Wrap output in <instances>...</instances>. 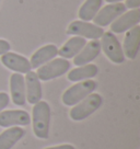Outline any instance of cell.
I'll list each match as a JSON object with an SVG mask.
<instances>
[{
	"label": "cell",
	"instance_id": "obj_1",
	"mask_svg": "<svg viewBox=\"0 0 140 149\" xmlns=\"http://www.w3.org/2000/svg\"><path fill=\"white\" fill-rule=\"evenodd\" d=\"M51 111V107L46 101H40L35 103L32 109L33 133L40 139H47L49 136Z\"/></svg>",
	"mask_w": 140,
	"mask_h": 149
},
{
	"label": "cell",
	"instance_id": "obj_2",
	"mask_svg": "<svg viewBox=\"0 0 140 149\" xmlns=\"http://www.w3.org/2000/svg\"><path fill=\"white\" fill-rule=\"evenodd\" d=\"M96 88H98V82L94 80L88 79L79 81L64 92L61 97L62 103L67 107H73L80 101H82L84 98H87L89 94L93 93Z\"/></svg>",
	"mask_w": 140,
	"mask_h": 149
},
{
	"label": "cell",
	"instance_id": "obj_3",
	"mask_svg": "<svg viewBox=\"0 0 140 149\" xmlns=\"http://www.w3.org/2000/svg\"><path fill=\"white\" fill-rule=\"evenodd\" d=\"M103 104V98L98 93H91L82 101L77 103L70 110V118L72 121L80 122L88 118L96 112Z\"/></svg>",
	"mask_w": 140,
	"mask_h": 149
},
{
	"label": "cell",
	"instance_id": "obj_4",
	"mask_svg": "<svg viewBox=\"0 0 140 149\" xmlns=\"http://www.w3.org/2000/svg\"><path fill=\"white\" fill-rule=\"evenodd\" d=\"M70 69V63L65 58H54L43 66L38 67L36 74L42 81H49L61 77Z\"/></svg>",
	"mask_w": 140,
	"mask_h": 149
},
{
	"label": "cell",
	"instance_id": "obj_5",
	"mask_svg": "<svg viewBox=\"0 0 140 149\" xmlns=\"http://www.w3.org/2000/svg\"><path fill=\"white\" fill-rule=\"evenodd\" d=\"M101 38V49H103L106 57L114 64H123L125 61V55L121 43L114 33L104 32Z\"/></svg>",
	"mask_w": 140,
	"mask_h": 149
},
{
	"label": "cell",
	"instance_id": "obj_6",
	"mask_svg": "<svg viewBox=\"0 0 140 149\" xmlns=\"http://www.w3.org/2000/svg\"><path fill=\"white\" fill-rule=\"evenodd\" d=\"M66 33L68 35H76V36H81L83 38L98 40L102 37L104 30H103V28H100L93 23L78 20V21L71 22L68 25Z\"/></svg>",
	"mask_w": 140,
	"mask_h": 149
},
{
	"label": "cell",
	"instance_id": "obj_7",
	"mask_svg": "<svg viewBox=\"0 0 140 149\" xmlns=\"http://www.w3.org/2000/svg\"><path fill=\"white\" fill-rule=\"evenodd\" d=\"M126 7L121 2H115L105 6L104 8L98 10L96 15L94 17V24L100 28L107 26L112 24L118 17H121L124 12H126Z\"/></svg>",
	"mask_w": 140,
	"mask_h": 149
},
{
	"label": "cell",
	"instance_id": "obj_8",
	"mask_svg": "<svg viewBox=\"0 0 140 149\" xmlns=\"http://www.w3.org/2000/svg\"><path fill=\"white\" fill-rule=\"evenodd\" d=\"M31 124V116L23 110H9L0 112V127L28 126Z\"/></svg>",
	"mask_w": 140,
	"mask_h": 149
},
{
	"label": "cell",
	"instance_id": "obj_9",
	"mask_svg": "<svg viewBox=\"0 0 140 149\" xmlns=\"http://www.w3.org/2000/svg\"><path fill=\"white\" fill-rule=\"evenodd\" d=\"M1 63L8 69L18 74H28L32 70L31 63L26 57L12 52H8L1 56Z\"/></svg>",
	"mask_w": 140,
	"mask_h": 149
},
{
	"label": "cell",
	"instance_id": "obj_10",
	"mask_svg": "<svg viewBox=\"0 0 140 149\" xmlns=\"http://www.w3.org/2000/svg\"><path fill=\"white\" fill-rule=\"evenodd\" d=\"M140 22V10L134 9L130 11L124 12L121 17L111 24V32L112 33H124L128 30L138 25Z\"/></svg>",
	"mask_w": 140,
	"mask_h": 149
},
{
	"label": "cell",
	"instance_id": "obj_11",
	"mask_svg": "<svg viewBox=\"0 0 140 149\" xmlns=\"http://www.w3.org/2000/svg\"><path fill=\"white\" fill-rule=\"evenodd\" d=\"M25 80V95L26 101L30 104H35L42 100L43 97V89L41 84V80L38 79L37 74L35 71H30L26 74Z\"/></svg>",
	"mask_w": 140,
	"mask_h": 149
},
{
	"label": "cell",
	"instance_id": "obj_12",
	"mask_svg": "<svg viewBox=\"0 0 140 149\" xmlns=\"http://www.w3.org/2000/svg\"><path fill=\"white\" fill-rule=\"evenodd\" d=\"M140 44V26L139 24L136 25L130 30H128L124 38V45H123V52L125 57L128 59L134 61L139 52Z\"/></svg>",
	"mask_w": 140,
	"mask_h": 149
},
{
	"label": "cell",
	"instance_id": "obj_13",
	"mask_svg": "<svg viewBox=\"0 0 140 149\" xmlns=\"http://www.w3.org/2000/svg\"><path fill=\"white\" fill-rule=\"evenodd\" d=\"M10 93L12 102L18 107H23L26 103L25 80L22 74L14 72L10 77Z\"/></svg>",
	"mask_w": 140,
	"mask_h": 149
},
{
	"label": "cell",
	"instance_id": "obj_14",
	"mask_svg": "<svg viewBox=\"0 0 140 149\" xmlns=\"http://www.w3.org/2000/svg\"><path fill=\"white\" fill-rule=\"evenodd\" d=\"M101 53V43L98 40H92L91 42L85 44L77 56L73 57V64L77 67L90 64Z\"/></svg>",
	"mask_w": 140,
	"mask_h": 149
},
{
	"label": "cell",
	"instance_id": "obj_15",
	"mask_svg": "<svg viewBox=\"0 0 140 149\" xmlns=\"http://www.w3.org/2000/svg\"><path fill=\"white\" fill-rule=\"evenodd\" d=\"M57 55H58V48L56 45L47 44L45 46L38 48L37 51L33 54L30 59V63H31L32 68H38L44 64L51 61V59L56 58Z\"/></svg>",
	"mask_w": 140,
	"mask_h": 149
},
{
	"label": "cell",
	"instance_id": "obj_16",
	"mask_svg": "<svg viewBox=\"0 0 140 149\" xmlns=\"http://www.w3.org/2000/svg\"><path fill=\"white\" fill-rule=\"evenodd\" d=\"M25 135V130L20 126L9 127L0 134V149H12L14 145L22 139Z\"/></svg>",
	"mask_w": 140,
	"mask_h": 149
},
{
	"label": "cell",
	"instance_id": "obj_17",
	"mask_svg": "<svg viewBox=\"0 0 140 149\" xmlns=\"http://www.w3.org/2000/svg\"><path fill=\"white\" fill-rule=\"evenodd\" d=\"M87 44V40L81 36H73L61 46L60 49H58V55H60L61 58L70 59L73 58L80 53V51Z\"/></svg>",
	"mask_w": 140,
	"mask_h": 149
},
{
	"label": "cell",
	"instance_id": "obj_18",
	"mask_svg": "<svg viewBox=\"0 0 140 149\" xmlns=\"http://www.w3.org/2000/svg\"><path fill=\"white\" fill-rule=\"evenodd\" d=\"M98 72V67L94 64H87L83 66H78L75 69L70 70L67 78L72 82H79L83 80L92 79Z\"/></svg>",
	"mask_w": 140,
	"mask_h": 149
},
{
	"label": "cell",
	"instance_id": "obj_19",
	"mask_svg": "<svg viewBox=\"0 0 140 149\" xmlns=\"http://www.w3.org/2000/svg\"><path fill=\"white\" fill-rule=\"evenodd\" d=\"M102 3L103 0H85L79 9V18L82 21L90 22L96 15L98 10L101 9Z\"/></svg>",
	"mask_w": 140,
	"mask_h": 149
},
{
	"label": "cell",
	"instance_id": "obj_20",
	"mask_svg": "<svg viewBox=\"0 0 140 149\" xmlns=\"http://www.w3.org/2000/svg\"><path fill=\"white\" fill-rule=\"evenodd\" d=\"M10 98L9 94L6 92H0V112H2L9 105Z\"/></svg>",
	"mask_w": 140,
	"mask_h": 149
},
{
	"label": "cell",
	"instance_id": "obj_21",
	"mask_svg": "<svg viewBox=\"0 0 140 149\" xmlns=\"http://www.w3.org/2000/svg\"><path fill=\"white\" fill-rule=\"evenodd\" d=\"M10 48H11V45L8 41L6 40H1L0 38V56H2L3 54L10 52Z\"/></svg>",
	"mask_w": 140,
	"mask_h": 149
},
{
	"label": "cell",
	"instance_id": "obj_22",
	"mask_svg": "<svg viewBox=\"0 0 140 149\" xmlns=\"http://www.w3.org/2000/svg\"><path fill=\"white\" fill-rule=\"evenodd\" d=\"M126 8H129V9H139L140 7V0H127L126 5H125Z\"/></svg>",
	"mask_w": 140,
	"mask_h": 149
},
{
	"label": "cell",
	"instance_id": "obj_23",
	"mask_svg": "<svg viewBox=\"0 0 140 149\" xmlns=\"http://www.w3.org/2000/svg\"><path fill=\"white\" fill-rule=\"evenodd\" d=\"M44 149H76V147L70 144H62L58 145V146H54V147H47Z\"/></svg>",
	"mask_w": 140,
	"mask_h": 149
},
{
	"label": "cell",
	"instance_id": "obj_24",
	"mask_svg": "<svg viewBox=\"0 0 140 149\" xmlns=\"http://www.w3.org/2000/svg\"><path fill=\"white\" fill-rule=\"evenodd\" d=\"M106 2H110V3H115V2H121L123 0H105Z\"/></svg>",
	"mask_w": 140,
	"mask_h": 149
},
{
	"label": "cell",
	"instance_id": "obj_25",
	"mask_svg": "<svg viewBox=\"0 0 140 149\" xmlns=\"http://www.w3.org/2000/svg\"><path fill=\"white\" fill-rule=\"evenodd\" d=\"M0 1H1V0H0Z\"/></svg>",
	"mask_w": 140,
	"mask_h": 149
}]
</instances>
